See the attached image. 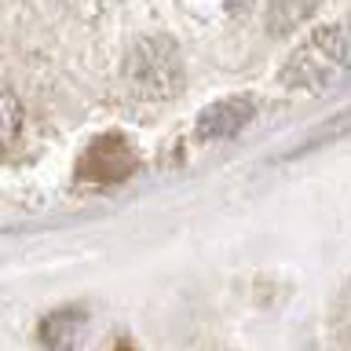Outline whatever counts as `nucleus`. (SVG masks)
I'll return each instance as SVG.
<instances>
[{"label": "nucleus", "mask_w": 351, "mask_h": 351, "mask_svg": "<svg viewBox=\"0 0 351 351\" xmlns=\"http://www.w3.org/2000/svg\"><path fill=\"white\" fill-rule=\"evenodd\" d=\"M351 44L340 26H318L289 51L278 70V84L289 92H322L348 70Z\"/></svg>", "instance_id": "nucleus-1"}, {"label": "nucleus", "mask_w": 351, "mask_h": 351, "mask_svg": "<svg viewBox=\"0 0 351 351\" xmlns=\"http://www.w3.org/2000/svg\"><path fill=\"white\" fill-rule=\"evenodd\" d=\"M22 103H19V95L11 92V88L0 84V150L11 147V143L19 139V132H22Z\"/></svg>", "instance_id": "nucleus-8"}, {"label": "nucleus", "mask_w": 351, "mask_h": 351, "mask_svg": "<svg viewBox=\"0 0 351 351\" xmlns=\"http://www.w3.org/2000/svg\"><path fill=\"white\" fill-rule=\"evenodd\" d=\"M256 117V103L249 95H227L208 103L197 114V136L205 143H219V139H234L249 121Z\"/></svg>", "instance_id": "nucleus-4"}, {"label": "nucleus", "mask_w": 351, "mask_h": 351, "mask_svg": "<svg viewBox=\"0 0 351 351\" xmlns=\"http://www.w3.org/2000/svg\"><path fill=\"white\" fill-rule=\"evenodd\" d=\"M348 132H351V110H340V114H333V117L326 121V125H318L293 154H311V150H318V147H329V143L344 139Z\"/></svg>", "instance_id": "nucleus-7"}, {"label": "nucleus", "mask_w": 351, "mask_h": 351, "mask_svg": "<svg viewBox=\"0 0 351 351\" xmlns=\"http://www.w3.org/2000/svg\"><path fill=\"white\" fill-rule=\"evenodd\" d=\"M318 0H271L267 8V22H271V33H289L293 26H300V22L315 11Z\"/></svg>", "instance_id": "nucleus-6"}, {"label": "nucleus", "mask_w": 351, "mask_h": 351, "mask_svg": "<svg viewBox=\"0 0 351 351\" xmlns=\"http://www.w3.org/2000/svg\"><path fill=\"white\" fill-rule=\"evenodd\" d=\"M125 84L139 99H172L183 88L180 48L169 37H143L125 59Z\"/></svg>", "instance_id": "nucleus-2"}, {"label": "nucleus", "mask_w": 351, "mask_h": 351, "mask_svg": "<svg viewBox=\"0 0 351 351\" xmlns=\"http://www.w3.org/2000/svg\"><path fill=\"white\" fill-rule=\"evenodd\" d=\"M136 169V150L125 136H99L81 158V180L92 183H114Z\"/></svg>", "instance_id": "nucleus-3"}, {"label": "nucleus", "mask_w": 351, "mask_h": 351, "mask_svg": "<svg viewBox=\"0 0 351 351\" xmlns=\"http://www.w3.org/2000/svg\"><path fill=\"white\" fill-rule=\"evenodd\" d=\"M84 333H88L84 307H62V311H51L40 322V344L48 351H81Z\"/></svg>", "instance_id": "nucleus-5"}, {"label": "nucleus", "mask_w": 351, "mask_h": 351, "mask_svg": "<svg viewBox=\"0 0 351 351\" xmlns=\"http://www.w3.org/2000/svg\"><path fill=\"white\" fill-rule=\"evenodd\" d=\"M227 8L234 11V8H245V0H227Z\"/></svg>", "instance_id": "nucleus-9"}]
</instances>
